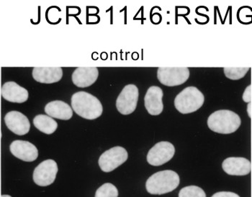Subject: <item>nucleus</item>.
Segmentation results:
<instances>
[{"label":"nucleus","instance_id":"nucleus-1","mask_svg":"<svg viewBox=\"0 0 252 197\" xmlns=\"http://www.w3.org/2000/svg\"><path fill=\"white\" fill-rule=\"evenodd\" d=\"M71 106L74 112L83 119L94 120L102 115V103L93 95L79 91L71 97Z\"/></svg>","mask_w":252,"mask_h":197},{"label":"nucleus","instance_id":"nucleus-2","mask_svg":"<svg viewBox=\"0 0 252 197\" xmlns=\"http://www.w3.org/2000/svg\"><path fill=\"white\" fill-rule=\"evenodd\" d=\"M242 121L239 115L228 110L215 111L208 117V125L211 131L220 134H231L237 131Z\"/></svg>","mask_w":252,"mask_h":197},{"label":"nucleus","instance_id":"nucleus-3","mask_svg":"<svg viewBox=\"0 0 252 197\" xmlns=\"http://www.w3.org/2000/svg\"><path fill=\"white\" fill-rule=\"evenodd\" d=\"M180 181V176L173 171H161L149 178L146 181V190L151 195H164L177 189Z\"/></svg>","mask_w":252,"mask_h":197},{"label":"nucleus","instance_id":"nucleus-4","mask_svg":"<svg viewBox=\"0 0 252 197\" xmlns=\"http://www.w3.org/2000/svg\"><path fill=\"white\" fill-rule=\"evenodd\" d=\"M205 97L196 87H188L182 91L175 99V106L179 112L188 114L195 112L203 106Z\"/></svg>","mask_w":252,"mask_h":197},{"label":"nucleus","instance_id":"nucleus-5","mask_svg":"<svg viewBox=\"0 0 252 197\" xmlns=\"http://www.w3.org/2000/svg\"><path fill=\"white\" fill-rule=\"evenodd\" d=\"M189 74V70L185 67H161L158 68L157 77L161 84L173 87L185 83Z\"/></svg>","mask_w":252,"mask_h":197},{"label":"nucleus","instance_id":"nucleus-6","mask_svg":"<svg viewBox=\"0 0 252 197\" xmlns=\"http://www.w3.org/2000/svg\"><path fill=\"white\" fill-rule=\"evenodd\" d=\"M127 158L128 154L124 147H113L101 155L99 159V167L102 172H113L125 163Z\"/></svg>","mask_w":252,"mask_h":197},{"label":"nucleus","instance_id":"nucleus-7","mask_svg":"<svg viewBox=\"0 0 252 197\" xmlns=\"http://www.w3.org/2000/svg\"><path fill=\"white\" fill-rule=\"evenodd\" d=\"M138 88L129 84L124 87L116 100V107L121 114L129 115L134 112L138 100Z\"/></svg>","mask_w":252,"mask_h":197},{"label":"nucleus","instance_id":"nucleus-8","mask_svg":"<svg viewBox=\"0 0 252 197\" xmlns=\"http://www.w3.org/2000/svg\"><path fill=\"white\" fill-rule=\"evenodd\" d=\"M175 148L168 141H161L154 146L147 154V161L155 167L163 165L173 158Z\"/></svg>","mask_w":252,"mask_h":197},{"label":"nucleus","instance_id":"nucleus-9","mask_svg":"<svg viewBox=\"0 0 252 197\" xmlns=\"http://www.w3.org/2000/svg\"><path fill=\"white\" fill-rule=\"evenodd\" d=\"M58 173L57 162L52 159L43 161L33 172V181L40 187H47L55 181Z\"/></svg>","mask_w":252,"mask_h":197},{"label":"nucleus","instance_id":"nucleus-10","mask_svg":"<svg viewBox=\"0 0 252 197\" xmlns=\"http://www.w3.org/2000/svg\"><path fill=\"white\" fill-rule=\"evenodd\" d=\"M4 122L9 130L19 136L27 134L31 128L29 119L19 111L7 113L4 116Z\"/></svg>","mask_w":252,"mask_h":197},{"label":"nucleus","instance_id":"nucleus-11","mask_svg":"<svg viewBox=\"0 0 252 197\" xmlns=\"http://www.w3.org/2000/svg\"><path fill=\"white\" fill-rule=\"evenodd\" d=\"M11 153L22 161L32 162L37 159L38 150L35 146L29 141L16 140L10 144Z\"/></svg>","mask_w":252,"mask_h":197},{"label":"nucleus","instance_id":"nucleus-12","mask_svg":"<svg viewBox=\"0 0 252 197\" xmlns=\"http://www.w3.org/2000/svg\"><path fill=\"white\" fill-rule=\"evenodd\" d=\"M163 91L158 86H152L148 89L144 98V104L148 113L152 116L161 114L164 109L162 102Z\"/></svg>","mask_w":252,"mask_h":197},{"label":"nucleus","instance_id":"nucleus-13","mask_svg":"<svg viewBox=\"0 0 252 197\" xmlns=\"http://www.w3.org/2000/svg\"><path fill=\"white\" fill-rule=\"evenodd\" d=\"M224 172L231 176H245L251 172V162L243 157H230L222 164Z\"/></svg>","mask_w":252,"mask_h":197},{"label":"nucleus","instance_id":"nucleus-14","mask_svg":"<svg viewBox=\"0 0 252 197\" xmlns=\"http://www.w3.org/2000/svg\"><path fill=\"white\" fill-rule=\"evenodd\" d=\"M99 71L95 67H79L72 74V82L79 88H87L95 83Z\"/></svg>","mask_w":252,"mask_h":197},{"label":"nucleus","instance_id":"nucleus-15","mask_svg":"<svg viewBox=\"0 0 252 197\" xmlns=\"http://www.w3.org/2000/svg\"><path fill=\"white\" fill-rule=\"evenodd\" d=\"M1 94L4 100L12 103H24L29 99V92L27 90L20 86L15 82H7L3 84Z\"/></svg>","mask_w":252,"mask_h":197},{"label":"nucleus","instance_id":"nucleus-16","mask_svg":"<svg viewBox=\"0 0 252 197\" xmlns=\"http://www.w3.org/2000/svg\"><path fill=\"white\" fill-rule=\"evenodd\" d=\"M34 80L40 83H57L63 76L60 67H35L32 70Z\"/></svg>","mask_w":252,"mask_h":197},{"label":"nucleus","instance_id":"nucleus-17","mask_svg":"<svg viewBox=\"0 0 252 197\" xmlns=\"http://www.w3.org/2000/svg\"><path fill=\"white\" fill-rule=\"evenodd\" d=\"M45 112L50 117L67 121L73 116V110L69 105L62 100L50 102L45 106Z\"/></svg>","mask_w":252,"mask_h":197},{"label":"nucleus","instance_id":"nucleus-18","mask_svg":"<svg viewBox=\"0 0 252 197\" xmlns=\"http://www.w3.org/2000/svg\"><path fill=\"white\" fill-rule=\"evenodd\" d=\"M33 125L39 131L50 135L54 133L58 128V123L52 118L46 115H38L33 119Z\"/></svg>","mask_w":252,"mask_h":197},{"label":"nucleus","instance_id":"nucleus-19","mask_svg":"<svg viewBox=\"0 0 252 197\" xmlns=\"http://www.w3.org/2000/svg\"><path fill=\"white\" fill-rule=\"evenodd\" d=\"M250 68H243V67H226L223 68L224 74L233 80H237L242 79L247 75Z\"/></svg>","mask_w":252,"mask_h":197},{"label":"nucleus","instance_id":"nucleus-20","mask_svg":"<svg viewBox=\"0 0 252 197\" xmlns=\"http://www.w3.org/2000/svg\"><path fill=\"white\" fill-rule=\"evenodd\" d=\"M118 191L116 186L106 183L101 186L96 192L95 197H118Z\"/></svg>","mask_w":252,"mask_h":197},{"label":"nucleus","instance_id":"nucleus-21","mask_svg":"<svg viewBox=\"0 0 252 197\" xmlns=\"http://www.w3.org/2000/svg\"><path fill=\"white\" fill-rule=\"evenodd\" d=\"M179 197H206L205 192L197 186H189L182 189Z\"/></svg>","mask_w":252,"mask_h":197},{"label":"nucleus","instance_id":"nucleus-22","mask_svg":"<svg viewBox=\"0 0 252 197\" xmlns=\"http://www.w3.org/2000/svg\"><path fill=\"white\" fill-rule=\"evenodd\" d=\"M242 99L245 103H250L252 102V85H249L246 88L243 94Z\"/></svg>","mask_w":252,"mask_h":197},{"label":"nucleus","instance_id":"nucleus-23","mask_svg":"<svg viewBox=\"0 0 252 197\" xmlns=\"http://www.w3.org/2000/svg\"><path fill=\"white\" fill-rule=\"evenodd\" d=\"M211 197H240L236 193L231 192H220L215 194Z\"/></svg>","mask_w":252,"mask_h":197},{"label":"nucleus","instance_id":"nucleus-24","mask_svg":"<svg viewBox=\"0 0 252 197\" xmlns=\"http://www.w3.org/2000/svg\"><path fill=\"white\" fill-rule=\"evenodd\" d=\"M247 112H248L249 116L250 118L252 117V102L249 103L248 107H247Z\"/></svg>","mask_w":252,"mask_h":197},{"label":"nucleus","instance_id":"nucleus-25","mask_svg":"<svg viewBox=\"0 0 252 197\" xmlns=\"http://www.w3.org/2000/svg\"><path fill=\"white\" fill-rule=\"evenodd\" d=\"M1 197H12L9 196V195H1Z\"/></svg>","mask_w":252,"mask_h":197}]
</instances>
